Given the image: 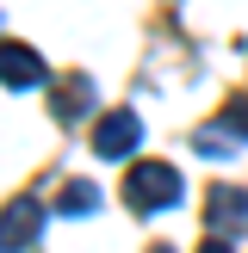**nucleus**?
Returning a JSON list of instances; mask_svg holds the SVG:
<instances>
[{
	"label": "nucleus",
	"mask_w": 248,
	"mask_h": 253,
	"mask_svg": "<svg viewBox=\"0 0 248 253\" xmlns=\"http://www.w3.org/2000/svg\"><path fill=\"white\" fill-rule=\"evenodd\" d=\"M56 204H62V216H93V210H99V192H93L87 179H68Z\"/></svg>",
	"instance_id": "7"
},
{
	"label": "nucleus",
	"mask_w": 248,
	"mask_h": 253,
	"mask_svg": "<svg viewBox=\"0 0 248 253\" xmlns=\"http://www.w3.org/2000/svg\"><path fill=\"white\" fill-rule=\"evenodd\" d=\"M136 142H143L136 111H106V118H99V130H93V155H99V161H124Z\"/></svg>",
	"instance_id": "2"
},
{
	"label": "nucleus",
	"mask_w": 248,
	"mask_h": 253,
	"mask_svg": "<svg viewBox=\"0 0 248 253\" xmlns=\"http://www.w3.org/2000/svg\"><path fill=\"white\" fill-rule=\"evenodd\" d=\"M124 204H130L136 216L180 204V173H174V167H161V161H143V167H130V179H124Z\"/></svg>",
	"instance_id": "1"
},
{
	"label": "nucleus",
	"mask_w": 248,
	"mask_h": 253,
	"mask_svg": "<svg viewBox=\"0 0 248 253\" xmlns=\"http://www.w3.org/2000/svg\"><path fill=\"white\" fill-rule=\"evenodd\" d=\"M198 253H230V235H205V247Z\"/></svg>",
	"instance_id": "8"
},
{
	"label": "nucleus",
	"mask_w": 248,
	"mask_h": 253,
	"mask_svg": "<svg viewBox=\"0 0 248 253\" xmlns=\"http://www.w3.org/2000/svg\"><path fill=\"white\" fill-rule=\"evenodd\" d=\"M0 86H50V81H44V62H37V49H25V43H0Z\"/></svg>",
	"instance_id": "5"
},
{
	"label": "nucleus",
	"mask_w": 248,
	"mask_h": 253,
	"mask_svg": "<svg viewBox=\"0 0 248 253\" xmlns=\"http://www.w3.org/2000/svg\"><path fill=\"white\" fill-rule=\"evenodd\" d=\"M37 222H44V204L37 198H12L6 210H0V253H19L37 241Z\"/></svg>",
	"instance_id": "3"
},
{
	"label": "nucleus",
	"mask_w": 248,
	"mask_h": 253,
	"mask_svg": "<svg viewBox=\"0 0 248 253\" xmlns=\"http://www.w3.org/2000/svg\"><path fill=\"white\" fill-rule=\"evenodd\" d=\"M205 216H211V235H242L248 229V192L242 185H211Z\"/></svg>",
	"instance_id": "4"
},
{
	"label": "nucleus",
	"mask_w": 248,
	"mask_h": 253,
	"mask_svg": "<svg viewBox=\"0 0 248 253\" xmlns=\"http://www.w3.org/2000/svg\"><path fill=\"white\" fill-rule=\"evenodd\" d=\"M149 253H174V247H168V241H161V247H149Z\"/></svg>",
	"instance_id": "9"
},
{
	"label": "nucleus",
	"mask_w": 248,
	"mask_h": 253,
	"mask_svg": "<svg viewBox=\"0 0 248 253\" xmlns=\"http://www.w3.org/2000/svg\"><path fill=\"white\" fill-rule=\"evenodd\" d=\"M50 111H56L62 124H74V118H87V111H93V86H87V81H62L56 93H50Z\"/></svg>",
	"instance_id": "6"
}]
</instances>
